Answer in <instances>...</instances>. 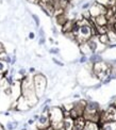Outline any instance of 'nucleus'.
Instances as JSON below:
<instances>
[{"label":"nucleus","mask_w":116,"mask_h":130,"mask_svg":"<svg viewBox=\"0 0 116 130\" xmlns=\"http://www.w3.org/2000/svg\"><path fill=\"white\" fill-rule=\"evenodd\" d=\"M20 90H21V97L28 102V105L30 107L34 106L38 98L35 94L34 86H33V81L29 77H24V79L20 82Z\"/></svg>","instance_id":"f257e3e1"},{"label":"nucleus","mask_w":116,"mask_h":130,"mask_svg":"<svg viewBox=\"0 0 116 130\" xmlns=\"http://www.w3.org/2000/svg\"><path fill=\"white\" fill-rule=\"evenodd\" d=\"M80 26H79V30H78V33L76 34V39L78 41L80 44H83V43L87 42L88 40L93 36V34L95 33V28L90 25V23H87L86 20L83 21H79Z\"/></svg>","instance_id":"f03ea898"},{"label":"nucleus","mask_w":116,"mask_h":130,"mask_svg":"<svg viewBox=\"0 0 116 130\" xmlns=\"http://www.w3.org/2000/svg\"><path fill=\"white\" fill-rule=\"evenodd\" d=\"M49 120H50V126L56 130L63 128V118H64V111L60 107H50L48 112Z\"/></svg>","instance_id":"7ed1b4c3"},{"label":"nucleus","mask_w":116,"mask_h":130,"mask_svg":"<svg viewBox=\"0 0 116 130\" xmlns=\"http://www.w3.org/2000/svg\"><path fill=\"white\" fill-rule=\"evenodd\" d=\"M33 81V86H34L35 94L37 96V98H40L44 95L46 91L47 86V79L43 74H36L32 79Z\"/></svg>","instance_id":"20e7f679"},{"label":"nucleus","mask_w":116,"mask_h":130,"mask_svg":"<svg viewBox=\"0 0 116 130\" xmlns=\"http://www.w3.org/2000/svg\"><path fill=\"white\" fill-rule=\"evenodd\" d=\"M94 73H95L99 78L106 79V77H109L110 69L108 68V65L103 62H99L94 64Z\"/></svg>","instance_id":"39448f33"},{"label":"nucleus","mask_w":116,"mask_h":130,"mask_svg":"<svg viewBox=\"0 0 116 130\" xmlns=\"http://www.w3.org/2000/svg\"><path fill=\"white\" fill-rule=\"evenodd\" d=\"M37 130H46L48 127H50V120H49L48 113H42L38 116L36 121Z\"/></svg>","instance_id":"423d86ee"},{"label":"nucleus","mask_w":116,"mask_h":130,"mask_svg":"<svg viewBox=\"0 0 116 130\" xmlns=\"http://www.w3.org/2000/svg\"><path fill=\"white\" fill-rule=\"evenodd\" d=\"M106 13H107L106 7H103V5L99 4V3H95L91 8V10L88 11V14H90V16L93 18L97 17V16H99V15H104Z\"/></svg>","instance_id":"0eeeda50"},{"label":"nucleus","mask_w":116,"mask_h":130,"mask_svg":"<svg viewBox=\"0 0 116 130\" xmlns=\"http://www.w3.org/2000/svg\"><path fill=\"white\" fill-rule=\"evenodd\" d=\"M99 130H116V122H98Z\"/></svg>","instance_id":"6e6552de"},{"label":"nucleus","mask_w":116,"mask_h":130,"mask_svg":"<svg viewBox=\"0 0 116 130\" xmlns=\"http://www.w3.org/2000/svg\"><path fill=\"white\" fill-rule=\"evenodd\" d=\"M93 20L95 21L96 24V27H101V26H107L108 25V19L106 17V15H99L97 16V17L93 18Z\"/></svg>","instance_id":"1a4fd4ad"},{"label":"nucleus","mask_w":116,"mask_h":130,"mask_svg":"<svg viewBox=\"0 0 116 130\" xmlns=\"http://www.w3.org/2000/svg\"><path fill=\"white\" fill-rule=\"evenodd\" d=\"M63 128L65 130H73V127H74V120L70 118L69 116H66L63 118Z\"/></svg>","instance_id":"9d476101"},{"label":"nucleus","mask_w":116,"mask_h":130,"mask_svg":"<svg viewBox=\"0 0 116 130\" xmlns=\"http://www.w3.org/2000/svg\"><path fill=\"white\" fill-rule=\"evenodd\" d=\"M90 62L93 64L102 62V57L100 55H98V53H92V56L90 57Z\"/></svg>","instance_id":"9b49d317"},{"label":"nucleus","mask_w":116,"mask_h":130,"mask_svg":"<svg viewBox=\"0 0 116 130\" xmlns=\"http://www.w3.org/2000/svg\"><path fill=\"white\" fill-rule=\"evenodd\" d=\"M84 130H99V127H98V125H97V123L85 122Z\"/></svg>","instance_id":"f8f14e48"},{"label":"nucleus","mask_w":116,"mask_h":130,"mask_svg":"<svg viewBox=\"0 0 116 130\" xmlns=\"http://www.w3.org/2000/svg\"><path fill=\"white\" fill-rule=\"evenodd\" d=\"M97 3L103 5V7H112L115 4V0H97Z\"/></svg>","instance_id":"ddd939ff"},{"label":"nucleus","mask_w":116,"mask_h":130,"mask_svg":"<svg viewBox=\"0 0 116 130\" xmlns=\"http://www.w3.org/2000/svg\"><path fill=\"white\" fill-rule=\"evenodd\" d=\"M18 122H8L7 125H5V128H7V130H15L18 127Z\"/></svg>","instance_id":"4468645a"},{"label":"nucleus","mask_w":116,"mask_h":130,"mask_svg":"<svg viewBox=\"0 0 116 130\" xmlns=\"http://www.w3.org/2000/svg\"><path fill=\"white\" fill-rule=\"evenodd\" d=\"M8 70V64L3 60H0V76H2Z\"/></svg>","instance_id":"2eb2a0df"},{"label":"nucleus","mask_w":116,"mask_h":130,"mask_svg":"<svg viewBox=\"0 0 116 130\" xmlns=\"http://www.w3.org/2000/svg\"><path fill=\"white\" fill-rule=\"evenodd\" d=\"M107 35L109 37V41L110 42H113V41H116V32L113 31V30H109L107 32Z\"/></svg>","instance_id":"dca6fc26"},{"label":"nucleus","mask_w":116,"mask_h":130,"mask_svg":"<svg viewBox=\"0 0 116 130\" xmlns=\"http://www.w3.org/2000/svg\"><path fill=\"white\" fill-rule=\"evenodd\" d=\"M57 21H58V24L59 25H61V26H63L66 21H67V19L65 18V16H64V14L62 13L61 15H58L57 16Z\"/></svg>","instance_id":"f3484780"},{"label":"nucleus","mask_w":116,"mask_h":130,"mask_svg":"<svg viewBox=\"0 0 116 130\" xmlns=\"http://www.w3.org/2000/svg\"><path fill=\"white\" fill-rule=\"evenodd\" d=\"M98 41L101 43V44H107V43H109V37L107 34H102V35H99L98 37Z\"/></svg>","instance_id":"a211bd4d"},{"label":"nucleus","mask_w":116,"mask_h":130,"mask_svg":"<svg viewBox=\"0 0 116 130\" xmlns=\"http://www.w3.org/2000/svg\"><path fill=\"white\" fill-rule=\"evenodd\" d=\"M32 18H33V20H34L36 27H40V18H38V16L35 15V14H32Z\"/></svg>","instance_id":"6ab92c4d"},{"label":"nucleus","mask_w":116,"mask_h":130,"mask_svg":"<svg viewBox=\"0 0 116 130\" xmlns=\"http://www.w3.org/2000/svg\"><path fill=\"white\" fill-rule=\"evenodd\" d=\"M49 52H50L51 55H59V53H60V49H59V48H57V47H53V48H50Z\"/></svg>","instance_id":"aec40b11"},{"label":"nucleus","mask_w":116,"mask_h":130,"mask_svg":"<svg viewBox=\"0 0 116 130\" xmlns=\"http://www.w3.org/2000/svg\"><path fill=\"white\" fill-rule=\"evenodd\" d=\"M49 109H50L49 105H44L43 109H42V113H48L49 112Z\"/></svg>","instance_id":"412c9836"},{"label":"nucleus","mask_w":116,"mask_h":130,"mask_svg":"<svg viewBox=\"0 0 116 130\" xmlns=\"http://www.w3.org/2000/svg\"><path fill=\"white\" fill-rule=\"evenodd\" d=\"M18 75H20L21 77H25V76L27 75V70H26V69H24V68L19 69V70H18Z\"/></svg>","instance_id":"4be33fe9"},{"label":"nucleus","mask_w":116,"mask_h":130,"mask_svg":"<svg viewBox=\"0 0 116 130\" xmlns=\"http://www.w3.org/2000/svg\"><path fill=\"white\" fill-rule=\"evenodd\" d=\"M52 61H53L54 63H56L57 65H59V66H63V65H64V64H63L62 62H60L59 60H57V59H56V58H53V59H52Z\"/></svg>","instance_id":"5701e85b"},{"label":"nucleus","mask_w":116,"mask_h":130,"mask_svg":"<svg viewBox=\"0 0 116 130\" xmlns=\"http://www.w3.org/2000/svg\"><path fill=\"white\" fill-rule=\"evenodd\" d=\"M87 61V57L86 56H82L80 58V63H85Z\"/></svg>","instance_id":"b1692460"},{"label":"nucleus","mask_w":116,"mask_h":130,"mask_svg":"<svg viewBox=\"0 0 116 130\" xmlns=\"http://www.w3.org/2000/svg\"><path fill=\"white\" fill-rule=\"evenodd\" d=\"M38 44H40V45H44V44H45V37H40Z\"/></svg>","instance_id":"393cba45"},{"label":"nucleus","mask_w":116,"mask_h":130,"mask_svg":"<svg viewBox=\"0 0 116 130\" xmlns=\"http://www.w3.org/2000/svg\"><path fill=\"white\" fill-rule=\"evenodd\" d=\"M109 30H113V31H115L116 32V19H115V21L112 24V28L111 29H109Z\"/></svg>","instance_id":"a878e982"},{"label":"nucleus","mask_w":116,"mask_h":130,"mask_svg":"<svg viewBox=\"0 0 116 130\" xmlns=\"http://www.w3.org/2000/svg\"><path fill=\"white\" fill-rule=\"evenodd\" d=\"M40 37H45V33H44V30L42 28H40Z\"/></svg>","instance_id":"bb28decb"},{"label":"nucleus","mask_w":116,"mask_h":130,"mask_svg":"<svg viewBox=\"0 0 116 130\" xmlns=\"http://www.w3.org/2000/svg\"><path fill=\"white\" fill-rule=\"evenodd\" d=\"M34 37H35L34 32H30V33H29V39H30V40H33Z\"/></svg>","instance_id":"cd10ccee"},{"label":"nucleus","mask_w":116,"mask_h":130,"mask_svg":"<svg viewBox=\"0 0 116 130\" xmlns=\"http://www.w3.org/2000/svg\"><path fill=\"white\" fill-rule=\"evenodd\" d=\"M27 124H28V125H33V124H34V120H33V118H30V120L27 122Z\"/></svg>","instance_id":"c85d7f7f"},{"label":"nucleus","mask_w":116,"mask_h":130,"mask_svg":"<svg viewBox=\"0 0 116 130\" xmlns=\"http://www.w3.org/2000/svg\"><path fill=\"white\" fill-rule=\"evenodd\" d=\"M29 72H30L31 74H33V73H35V68H34V67H31V68L29 69Z\"/></svg>","instance_id":"c756f323"},{"label":"nucleus","mask_w":116,"mask_h":130,"mask_svg":"<svg viewBox=\"0 0 116 130\" xmlns=\"http://www.w3.org/2000/svg\"><path fill=\"white\" fill-rule=\"evenodd\" d=\"M38 116H40V115H38V114H35L34 116H33V120H34V122H36V121H37V118H38Z\"/></svg>","instance_id":"7c9ffc66"},{"label":"nucleus","mask_w":116,"mask_h":130,"mask_svg":"<svg viewBox=\"0 0 116 130\" xmlns=\"http://www.w3.org/2000/svg\"><path fill=\"white\" fill-rule=\"evenodd\" d=\"M88 7H90V3H85V4H83V7H82V8H83V9H87Z\"/></svg>","instance_id":"2f4dec72"},{"label":"nucleus","mask_w":116,"mask_h":130,"mask_svg":"<svg viewBox=\"0 0 116 130\" xmlns=\"http://www.w3.org/2000/svg\"><path fill=\"white\" fill-rule=\"evenodd\" d=\"M15 62H16V57H15V56H14V57H13V58H12V62H11V64H14V63H15Z\"/></svg>","instance_id":"473e14b6"},{"label":"nucleus","mask_w":116,"mask_h":130,"mask_svg":"<svg viewBox=\"0 0 116 130\" xmlns=\"http://www.w3.org/2000/svg\"><path fill=\"white\" fill-rule=\"evenodd\" d=\"M52 32H53L54 34H57V33H58V31H57V29H56V28H53V29H52Z\"/></svg>","instance_id":"72a5a7b5"},{"label":"nucleus","mask_w":116,"mask_h":130,"mask_svg":"<svg viewBox=\"0 0 116 130\" xmlns=\"http://www.w3.org/2000/svg\"><path fill=\"white\" fill-rule=\"evenodd\" d=\"M74 97H75V98H79V94H76Z\"/></svg>","instance_id":"f704fd0d"},{"label":"nucleus","mask_w":116,"mask_h":130,"mask_svg":"<svg viewBox=\"0 0 116 130\" xmlns=\"http://www.w3.org/2000/svg\"><path fill=\"white\" fill-rule=\"evenodd\" d=\"M0 130H4V128H3V126H2V125H0Z\"/></svg>","instance_id":"c9c22d12"},{"label":"nucleus","mask_w":116,"mask_h":130,"mask_svg":"<svg viewBox=\"0 0 116 130\" xmlns=\"http://www.w3.org/2000/svg\"><path fill=\"white\" fill-rule=\"evenodd\" d=\"M20 130H28V129H27V127H23V128H21Z\"/></svg>","instance_id":"e433bc0d"},{"label":"nucleus","mask_w":116,"mask_h":130,"mask_svg":"<svg viewBox=\"0 0 116 130\" xmlns=\"http://www.w3.org/2000/svg\"><path fill=\"white\" fill-rule=\"evenodd\" d=\"M53 130H54V129H53ZM56 130H65V129H64V128H60V129H56Z\"/></svg>","instance_id":"4c0bfd02"},{"label":"nucleus","mask_w":116,"mask_h":130,"mask_svg":"<svg viewBox=\"0 0 116 130\" xmlns=\"http://www.w3.org/2000/svg\"><path fill=\"white\" fill-rule=\"evenodd\" d=\"M114 64H115V65H116V60H115V61H114Z\"/></svg>","instance_id":"58836bf2"},{"label":"nucleus","mask_w":116,"mask_h":130,"mask_svg":"<svg viewBox=\"0 0 116 130\" xmlns=\"http://www.w3.org/2000/svg\"><path fill=\"white\" fill-rule=\"evenodd\" d=\"M114 5H116V0H115V4H114Z\"/></svg>","instance_id":"ea45409f"},{"label":"nucleus","mask_w":116,"mask_h":130,"mask_svg":"<svg viewBox=\"0 0 116 130\" xmlns=\"http://www.w3.org/2000/svg\"><path fill=\"white\" fill-rule=\"evenodd\" d=\"M115 15H116V13H115Z\"/></svg>","instance_id":"a19ab883"}]
</instances>
